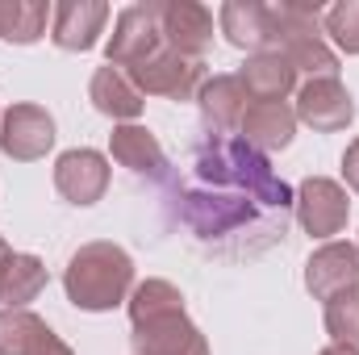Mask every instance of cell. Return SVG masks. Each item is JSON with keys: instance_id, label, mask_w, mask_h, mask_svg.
<instances>
[{"instance_id": "1", "label": "cell", "mask_w": 359, "mask_h": 355, "mask_svg": "<svg viewBox=\"0 0 359 355\" xmlns=\"http://www.w3.org/2000/svg\"><path fill=\"white\" fill-rule=\"evenodd\" d=\"M180 222L213 255H259L288 234L297 192L271 172L268 155L230 134H205L192 147L188 180L176 188Z\"/></svg>"}, {"instance_id": "2", "label": "cell", "mask_w": 359, "mask_h": 355, "mask_svg": "<svg viewBox=\"0 0 359 355\" xmlns=\"http://www.w3.org/2000/svg\"><path fill=\"white\" fill-rule=\"evenodd\" d=\"M63 288L76 309L104 314L134 293V264L117 243H88L72 255L63 272Z\"/></svg>"}, {"instance_id": "3", "label": "cell", "mask_w": 359, "mask_h": 355, "mask_svg": "<svg viewBox=\"0 0 359 355\" xmlns=\"http://www.w3.org/2000/svg\"><path fill=\"white\" fill-rule=\"evenodd\" d=\"M126 80L142 96H168V100H192L201 84H205V63L201 59H188L172 46H159L151 59L134 63L126 72Z\"/></svg>"}, {"instance_id": "4", "label": "cell", "mask_w": 359, "mask_h": 355, "mask_svg": "<svg viewBox=\"0 0 359 355\" xmlns=\"http://www.w3.org/2000/svg\"><path fill=\"white\" fill-rule=\"evenodd\" d=\"M159 46H168L163 25H159V0H142V4H130V8L117 13V25H113V38L104 46V59H109V67L130 72L134 63L151 59Z\"/></svg>"}, {"instance_id": "5", "label": "cell", "mask_w": 359, "mask_h": 355, "mask_svg": "<svg viewBox=\"0 0 359 355\" xmlns=\"http://www.w3.org/2000/svg\"><path fill=\"white\" fill-rule=\"evenodd\" d=\"M55 147V117L42 105H13L0 117V151L17 163H34Z\"/></svg>"}, {"instance_id": "6", "label": "cell", "mask_w": 359, "mask_h": 355, "mask_svg": "<svg viewBox=\"0 0 359 355\" xmlns=\"http://www.w3.org/2000/svg\"><path fill=\"white\" fill-rule=\"evenodd\" d=\"M347 213H351V201H347V188L339 180L309 176L297 188V217H301L305 234L330 239L347 226Z\"/></svg>"}, {"instance_id": "7", "label": "cell", "mask_w": 359, "mask_h": 355, "mask_svg": "<svg viewBox=\"0 0 359 355\" xmlns=\"http://www.w3.org/2000/svg\"><path fill=\"white\" fill-rule=\"evenodd\" d=\"M159 25L168 46L188 59H205L213 46V13L196 0H159Z\"/></svg>"}, {"instance_id": "8", "label": "cell", "mask_w": 359, "mask_h": 355, "mask_svg": "<svg viewBox=\"0 0 359 355\" xmlns=\"http://www.w3.org/2000/svg\"><path fill=\"white\" fill-rule=\"evenodd\" d=\"M305 288L318 301H330L339 293L359 288V247L355 243H326L305 264Z\"/></svg>"}, {"instance_id": "9", "label": "cell", "mask_w": 359, "mask_h": 355, "mask_svg": "<svg viewBox=\"0 0 359 355\" xmlns=\"http://www.w3.org/2000/svg\"><path fill=\"white\" fill-rule=\"evenodd\" d=\"M297 121L313 126L318 134H334V130H347L351 117H355V100L351 92L343 88L339 80H309L297 92Z\"/></svg>"}, {"instance_id": "10", "label": "cell", "mask_w": 359, "mask_h": 355, "mask_svg": "<svg viewBox=\"0 0 359 355\" xmlns=\"http://www.w3.org/2000/svg\"><path fill=\"white\" fill-rule=\"evenodd\" d=\"M134 355H209V343L180 309V314L138 322L134 326Z\"/></svg>"}, {"instance_id": "11", "label": "cell", "mask_w": 359, "mask_h": 355, "mask_svg": "<svg viewBox=\"0 0 359 355\" xmlns=\"http://www.w3.org/2000/svg\"><path fill=\"white\" fill-rule=\"evenodd\" d=\"M55 188H59L72 205H92V201H100L104 188H109V159H104L100 151H88V147L59 155V163H55Z\"/></svg>"}, {"instance_id": "12", "label": "cell", "mask_w": 359, "mask_h": 355, "mask_svg": "<svg viewBox=\"0 0 359 355\" xmlns=\"http://www.w3.org/2000/svg\"><path fill=\"white\" fill-rule=\"evenodd\" d=\"M104 21H109L104 0H63L50 8V38L63 51H92Z\"/></svg>"}, {"instance_id": "13", "label": "cell", "mask_w": 359, "mask_h": 355, "mask_svg": "<svg viewBox=\"0 0 359 355\" xmlns=\"http://www.w3.org/2000/svg\"><path fill=\"white\" fill-rule=\"evenodd\" d=\"M297 134V113L284 100H251L243 121H238V138L247 147H255L259 155L268 151H284Z\"/></svg>"}, {"instance_id": "14", "label": "cell", "mask_w": 359, "mask_h": 355, "mask_svg": "<svg viewBox=\"0 0 359 355\" xmlns=\"http://www.w3.org/2000/svg\"><path fill=\"white\" fill-rule=\"evenodd\" d=\"M0 355H72V347L29 309H0Z\"/></svg>"}, {"instance_id": "15", "label": "cell", "mask_w": 359, "mask_h": 355, "mask_svg": "<svg viewBox=\"0 0 359 355\" xmlns=\"http://www.w3.org/2000/svg\"><path fill=\"white\" fill-rule=\"evenodd\" d=\"M217 25H222V34H226L238 51H251V55L276 51L271 4H259V0H230V4H222Z\"/></svg>"}, {"instance_id": "16", "label": "cell", "mask_w": 359, "mask_h": 355, "mask_svg": "<svg viewBox=\"0 0 359 355\" xmlns=\"http://www.w3.org/2000/svg\"><path fill=\"white\" fill-rule=\"evenodd\" d=\"M238 84L247 92V100H284L297 88V72L280 51H264V55H251L243 63Z\"/></svg>"}, {"instance_id": "17", "label": "cell", "mask_w": 359, "mask_h": 355, "mask_svg": "<svg viewBox=\"0 0 359 355\" xmlns=\"http://www.w3.org/2000/svg\"><path fill=\"white\" fill-rule=\"evenodd\" d=\"M109 151H113V159L121 168H130L138 176H163V168H168V155H163L159 138L147 126H134V121L130 126H117L109 134Z\"/></svg>"}, {"instance_id": "18", "label": "cell", "mask_w": 359, "mask_h": 355, "mask_svg": "<svg viewBox=\"0 0 359 355\" xmlns=\"http://www.w3.org/2000/svg\"><path fill=\"white\" fill-rule=\"evenodd\" d=\"M196 100H201L205 126H213V134L238 130V121H243V113L251 105L243 84H238V76H213V80H205L201 92H196Z\"/></svg>"}, {"instance_id": "19", "label": "cell", "mask_w": 359, "mask_h": 355, "mask_svg": "<svg viewBox=\"0 0 359 355\" xmlns=\"http://www.w3.org/2000/svg\"><path fill=\"white\" fill-rule=\"evenodd\" d=\"M42 288H46V267L38 255L8 251L0 260V305L4 309H25Z\"/></svg>"}, {"instance_id": "20", "label": "cell", "mask_w": 359, "mask_h": 355, "mask_svg": "<svg viewBox=\"0 0 359 355\" xmlns=\"http://www.w3.org/2000/svg\"><path fill=\"white\" fill-rule=\"evenodd\" d=\"M88 96H92V105L104 113V117H113V121H134L138 113H142V92L134 88L130 80H126V72H117V67H96V76H92V84H88Z\"/></svg>"}, {"instance_id": "21", "label": "cell", "mask_w": 359, "mask_h": 355, "mask_svg": "<svg viewBox=\"0 0 359 355\" xmlns=\"http://www.w3.org/2000/svg\"><path fill=\"white\" fill-rule=\"evenodd\" d=\"M50 4L46 0H0V38L4 42H38L46 34Z\"/></svg>"}, {"instance_id": "22", "label": "cell", "mask_w": 359, "mask_h": 355, "mask_svg": "<svg viewBox=\"0 0 359 355\" xmlns=\"http://www.w3.org/2000/svg\"><path fill=\"white\" fill-rule=\"evenodd\" d=\"M280 55L292 63V72H309V80H339V59L322 42V34H301L280 46Z\"/></svg>"}, {"instance_id": "23", "label": "cell", "mask_w": 359, "mask_h": 355, "mask_svg": "<svg viewBox=\"0 0 359 355\" xmlns=\"http://www.w3.org/2000/svg\"><path fill=\"white\" fill-rule=\"evenodd\" d=\"M184 309V297H180L176 284L168 280H142L134 293H130V322H151V318H163V314H180Z\"/></svg>"}, {"instance_id": "24", "label": "cell", "mask_w": 359, "mask_h": 355, "mask_svg": "<svg viewBox=\"0 0 359 355\" xmlns=\"http://www.w3.org/2000/svg\"><path fill=\"white\" fill-rule=\"evenodd\" d=\"M326 330L334 335V343L359 347V288L339 293V297L326 301Z\"/></svg>"}, {"instance_id": "25", "label": "cell", "mask_w": 359, "mask_h": 355, "mask_svg": "<svg viewBox=\"0 0 359 355\" xmlns=\"http://www.w3.org/2000/svg\"><path fill=\"white\" fill-rule=\"evenodd\" d=\"M322 34H330L339 51L359 55V0H339V4L322 17Z\"/></svg>"}, {"instance_id": "26", "label": "cell", "mask_w": 359, "mask_h": 355, "mask_svg": "<svg viewBox=\"0 0 359 355\" xmlns=\"http://www.w3.org/2000/svg\"><path fill=\"white\" fill-rule=\"evenodd\" d=\"M343 180L359 192V138L347 147V155H343Z\"/></svg>"}, {"instance_id": "27", "label": "cell", "mask_w": 359, "mask_h": 355, "mask_svg": "<svg viewBox=\"0 0 359 355\" xmlns=\"http://www.w3.org/2000/svg\"><path fill=\"white\" fill-rule=\"evenodd\" d=\"M322 355H359V347H351V343H330Z\"/></svg>"}, {"instance_id": "28", "label": "cell", "mask_w": 359, "mask_h": 355, "mask_svg": "<svg viewBox=\"0 0 359 355\" xmlns=\"http://www.w3.org/2000/svg\"><path fill=\"white\" fill-rule=\"evenodd\" d=\"M4 255H8V247H4V239H0V260H4Z\"/></svg>"}]
</instances>
